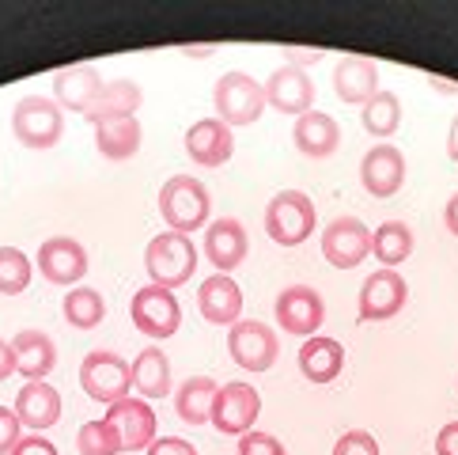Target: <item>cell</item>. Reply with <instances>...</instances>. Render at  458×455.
I'll use <instances>...</instances> for the list:
<instances>
[{
  "mask_svg": "<svg viewBox=\"0 0 458 455\" xmlns=\"http://www.w3.org/2000/svg\"><path fill=\"white\" fill-rule=\"evenodd\" d=\"M208 213H212V198L201 186V178L193 175H171L167 183L159 186V217L167 224V232H198L208 228Z\"/></svg>",
  "mask_w": 458,
  "mask_h": 455,
  "instance_id": "1",
  "label": "cell"
},
{
  "mask_svg": "<svg viewBox=\"0 0 458 455\" xmlns=\"http://www.w3.org/2000/svg\"><path fill=\"white\" fill-rule=\"evenodd\" d=\"M144 270H148L152 285L174 292L198 273V247L182 232H159L144 251Z\"/></svg>",
  "mask_w": 458,
  "mask_h": 455,
  "instance_id": "2",
  "label": "cell"
},
{
  "mask_svg": "<svg viewBox=\"0 0 458 455\" xmlns=\"http://www.w3.org/2000/svg\"><path fill=\"white\" fill-rule=\"evenodd\" d=\"M212 107H216V118L227 125V129H239V125H254L266 110V88L258 84L254 76L247 73H224L212 88Z\"/></svg>",
  "mask_w": 458,
  "mask_h": 455,
  "instance_id": "3",
  "label": "cell"
},
{
  "mask_svg": "<svg viewBox=\"0 0 458 455\" xmlns=\"http://www.w3.org/2000/svg\"><path fill=\"white\" fill-rule=\"evenodd\" d=\"M315 202L303 190H281L266 205V236L281 247H300L315 236Z\"/></svg>",
  "mask_w": 458,
  "mask_h": 455,
  "instance_id": "4",
  "label": "cell"
},
{
  "mask_svg": "<svg viewBox=\"0 0 458 455\" xmlns=\"http://www.w3.org/2000/svg\"><path fill=\"white\" fill-rule=\"evenodd\" d=\"M64 133V114L50 95H27L12 107V137L23 149H54Z\"/></svg>",
  "mask_w": 458,
  "mask_h": 455,
  "instance_id": "5",
  "label": "cell"
},
{
  "mask_svg": "<svg viewBox=\"0 0 458 455\" xmlns=\"http://www.w3.org/2000/svg\"><path fill=\"white\" fill-rule=\"evenodd\" d=\"M80 387H84V395L103 402V406H114L129 399L133 391V372H129V361L110 349H91L84 356V365H80Z\"/></svg>",
  "mask_w": 458,
  "mask_h": 455,
  "instance_id": "6",
  "label": "cell"
},
{
  "mask_svg": "<svg viewBox=\"0 0 458 455\" xmlns=\"http://www.w3.org/2000/svg\"><path fill=\"white\" fill-rule=\"evenodd\" d=\"M129 319H133V327L152 338V341H163L178 334L182 327V304L171 288H159V285H144L133 292V300H129Z\"/></svg>",
  "mask_w": 458,
  "mask_h": 455,
  "instance_id": "7",
  "label": "cell"
},
{
  "mask_svg": "<svg viewBox=\"0 0 458 455\" xmlns=\"http://www.w3.org/2000/svg\"><path fill=\"white\" fill-rule=\"evenodd\" d=\"M227 353L242 372H269L281 356V341H276L273 327L258 319H239L232 331H227Z\"/></svg>",
  "mask_w": 458,
  "mask_h": 455,
  "instance_id": "8",
  "label": "cell"
},
{
  "mask_svg": "<svg viewBox=\"0 0 458 455\" xmlns=\"http://www.w3.org/2000/svg\"><path fill=\"white\" fill-rule=\"evenodd\" d=\"M261 414V395L254 391L250 383H227L212 399V414L208 425L224 433V436H242L254 429V421Z\"/></svg>",
  "mask_w": 458,
  "mask_h": 455,
  "instance_id": "9",
  "label": "cell"
},
{
  "mask_svg": "<svg viewBox=\"0 0 458 455\" xmlns=\"http://www.w3.org/2000/svg\"><path fill=\"white\" fill-rule=\"evenodd\" d=\"M371 254V228L356 217H337L322 228V258L334 270H356Z\"/></svg>",
  "mask_w": 458,
  "mask_h": 455,
  "instance_id": "10",
  "label": "cell"
},
{
  "mask_svg": "<svg viewBox=\"0 0 458 455\" xmlns=\"http://www.w3.org/2000/svg\"><path fill=\"white\" fill-rule=\"evenodd\" d=\"M273 312H276V322H281L284 334H296L303 341L315 338L322 331V322H326V304L318 296V288H310V285L284 288L281 296H276Z\"/></svg>",
  "mask_w": 458,
  "mask_h": 455,
  "instance_id": "11",
  "label": "cell"
},
{
  "mask_svg": "<svg viewBox=\"0 0 458 455\" xmlns=\"http://www.w3.org/2000/svg\"><path fill=\"white\" fill-rule=\"evenodd\" d=\"M409 300V285L398 270H375L371 278L360 285V307H356V322H383L394 319Z\"/></svg>",
  "mask_w": 458,
  "mask_h": 455,
  "instance_id": "12",
  "label": "cell"
},
{
  "mask_svg": "<svg viewBox=\"0 0 458 455\" xmlns=\"http://www.w3.org/2000/svg\"><path fill=\"white\" fill-rule=\"evenodd\" d=\"M106 421L122 436V451H148L156 441V410L140 395L106 406Z\"/></svg>",
  "mask_w": 458,
  "mask_h": 455,
  "instance_id": "13",
  "label": "cell"
},
{
  "mask_svg": "<svg viewBox=\"0 0 458 455\" xmlns=\"http://www.w3.org/2000/svg\"><path fill=\"white\" fill-rule=\"evenodd\" d=\"M38 270L50 285H80L88 273V251L72 236H54L38 247Z\"/></svg>",
  "mask_w": 458,
  "mask_h": 455,
  "instance_id": "14",
  "label": "cell"
},
{
  "mask_svg": "<svg viewBox=\"0 0 458 455\" xmlns=\"http://www.w3.org/2000/svg\"><path fill=\"white\" fill-rule=\"evenodd\" d=\"M360 183L371 198H394L405 183V156L398 144H375L368 149V156L360 159Z\"/></svg>",
  "mask_w": 458,
  "mask_h": 455,
  "instance_id": "15",
  "label": "cell"
},
{
  "mask_svg": "<svg viewBox=\"0 0 458 455\" xmlns=\"http://www.w3.org/2000/svg\"><path fill=\"white\" fill-rule=\"evenodd\" d=\"M205 258L216 273H235L242 262H247V251H250V239H247V228H242L235 217H220L205 228Z\"/></svg>",
  "mask_w": 458,
  "mask_h": 455,
  "instance_id": "16",
  "label": "cell"
},
{
  "mask_svg": "<svg viewBox=\"0 0 458 455\" xmlns=\"http://www.w3.org/2000/svg\"><path fill=\"white\" fill-rule=\"evenodd\" d=\"M266 103L276 110V114H296V118H303V114L315 107V84H310V76L303 69H296V64H281L276 73H269L266 84Z\"/></svg>",
  "mask_w": 458,
  "mask_h": 455,
  "instance_id": "17",
  "label": "cell"
},
{
  "mask_svg": "<svg viewBox=\"0 0 458 455\" xmlns=\"http://www.w3.org/2000/svg\"><path fill=\"white\" fill-rule=\"evenodd\" d=\"M198 312L212 327H235L242 315V288L232 273H212L198 288Z\"/></svg>",
  "mask_w": 458,
  "mask_h": 455,
  "instance_id": "18",
  "label": "cell"
},
{
  "mask_svg": "<svg viewBox=\"0 0 458 455\" xmlns=\"http://www.w3.org/2000/svg\"><path fill=\"white\" fill-rule=\"evenodd\" d=\"M186 152L198 167H224L235 156V137L220 118H201L186 129Z\"/></svg>",
  "mask_w": 458,
  "mask_h": 455,
  "instance_id": "19",
  "label": "cell"
},
{
  "mask_svg": "<svg viewBox=\"0 0 458 455\" xmlns=\"http://www.w3.org/2000/svg\"><path fill=\"white\" fill-rule=\"evenodd\" d=\"M15 417H20V425L35 429V433L57 425L61 421V391L46 380H27L20 387V395H15Z\"/></svg>",
  "mask_w": 458,
  "mask_h": 455,
  "instance_id": "20",
  "label": "cell"
},
{
  "mask_svg": "<svg viewBox=\"0 0 458 455\" xmlns=\"http://www.w3.org/2000/svg\"><path fill=\"white\" fill-rule=\"evenodd\" d=\"M140 103H144L140 84H133L129 76H118V80H106L103 91L95 95V103L88 107L84 118H88L91 125H99V122H118V118H137Z\"/></svg>",
  "mask_w": 458,
  "mask_h": 455,
  "instance_id": "21",
  "label": "cell"
},
{
  "mask_svg": "<svg viewBox=\"0 0 458 455\" xmlns=\"http://www.w3.org/2000/svg\"><path fill=\"white\" fill-rule=\"evenodd\" d=\"M106 80L91 69V64H69L54 76V103L61 110H76V114H88V107L95 103V95L103 91Z\"/></svg>",
  "mask_w": 458,
  "mask_h": 455,
  "instance_id": "22",
  "label": "cell"
},
{
  "mask_svg": "<svg viewBox=\"0 0 458 455\" xmlns=\"http://www.w3.org/2000/svg\"><path fill=\"white\" fill-rule=\"evenodd\" d=\"M334 91L341 103L364 107L379 91V64L368 57H341L334 64Z\"/></svg>",
  "mask_w": 458,
  "mask_h": 455,
  "instance_id": "23",
  "label": "cell"
},
{
  "mask_svg": "<svg viewBox=\"0 0 458 455\" xmlns=\"http://www.w3.org/2000/svg\"><path fill=\"white\" fill-rule=\"evenodd\" d=\"M12 353H15V372H20L23 380H46L57 365L54 338L42 331H20L12 338Z\"/></svg>",
  "mask_w": 458,
  "mask_h": 455,
  "instance_id": "24",
  "label": "cell"
},
{
  "mask_svg": "<svg viewBox=\"0 0 458 455\" xmlns=\"http://www.w3.org/2000/svg\"><path fill=\"white\" fill-rule=\"evenodd\" d=\"M292 141H296V149L310 159H326L337 152L341 144V125L330 118V114L322 110H307L303 118H296V129H292Z\"/></svg>",
  "mask_w": 458,
  "mask_h": 455,
  "instance_id": "25",
  "label": "cell"
},
{
  "mask_svg": "<svg viewBox=\"0 0 458 455\" xmlns=\"http://www.w3.org/2000/svg\"><path fill=\"white\" fill-rule=\"evenodd\" d=\"M341 368H345V349H341L337 338L315 334L300 346V372L310 383H330L341 376Z\"/></svg>",
  "mask_w": 458,
  "mask_h": 455,
  "instance_id": "26",
  "label": "cell"
},
{
  "mask_svg": "<svg viewBox=\"0 0 458 455\" xmlns=\"http://www.w3.org/2000/svg\"><path fill=\"white\" fill-rule=\"evenodd\" d=\"M144 129L137 118H118V122H99L95 125V149L110 164H122V159H133L140 152Z\"/></svg>",
  "mask_w": 458,
  "mask_h": 455,
  "instance_id": "27",
  "label": "cell"
},
{
  "mask_svg": "<svg viewBox=\"0 0 458 455\" xmlns=\"http://www.w3.org/2000/svg\"><path fill=\"white\" fill-rule=\"evenodd\" d=\"M133 372V391L140 399H167L171 395V365H167V353L163 349H140L137 361L129 365Z\"/></svg>",
  "mask_w": 458,
  "mask_h": 455,
  "instance_id": "28",
  "label": "cell"
},
{
  "mask_svg": "<svg viewBox=\"0 0 458 455\" xmlns=\"http://www.w3.org/2000/svg\"><path fill=\"white\" fill-rule=\"evenodd\" d=\"M216 380L208 376H190L178 383L174 391V414L186 421V425H208V414H212V399H216Z\"/></svg>",
  "mask_w": 458,
  "mask_h": 455,
  "instance_id": "29",
  "label": "cell"
},
{
  "mask_svg": "<svg viewBox=\"0 0 458 455\" xmlns=\"http://www.w3.org/2000/svg\"><path fill=\"white\" fill-rule=\"evenodd\" d=\"M413 228L402 220H386L371 232V254L379 258V270H394L413 254Z\"/></svg>",
  "mask_w": 458,
  "mask_h": 455,
  "instance_id": "30",
  "label": "cell"
},
{
  "mask_svg": "<svg viewBox=\"0 0 458 455\" xmlns=\"http://www.w3.org/2000/svg\"><path fill=\"white\" fill-rule=\"evenodd\" d=\"M360 122H364V129L371 137H379V144H383V137H394V129L402 125V99L394 91H375L371 99L364 103V110H360Z\"/></svg>",
  "mask_w": 458,
  "mask_h": 455,
  "instance_id": "31",
  "label": "cell"
},
{
  "mask_svg": "<svg viewBox=\"0 0 458 455\" xmlns=\"http://www.w3.org/2000/svg\"><path fill=\"white\" fill-rule=\"evenodd\" d=\"M61 312H64V319H69V327H76V331H95V327H99V322L106 319V300H103V292L80 285V288L64 292Z\"/></svg>",
  "mask_w": 458,
  "mask_h": 455,
  "instance_id": "32",
  "label": "cell"
},
{
  "mask_svg": "<svg viewBox=\"0 0 458 455\" xmlns=\"http://www.w3.org/2000/svg\"><path fill=\"white\" fill-rule=\"evenodd\" d=\"M76 451L80 455H122V436L106 417L88 421L76 433Z\"/></svg>",
  "mask_w": 458,
  "mask_h": 455,
  "instance_id": "33",
  "label": "cell"
},
{
  "mask_svg": "<svg viewBox=\"0 0 458 455\" xmlns=\"http://www.w3.org/2000/svg\"><path fill=\"white\" fill-rule=\"evenodd\" d=\"M30 258L20 247H0V296H20L30 285Z\"/></svg>",
  "mask_w": 458,
  "mask_h": 455,
  "instance_id": "34",
  "label": "cell"
},
{
  "mask_svg": "<svg viewBox=\"0 0 458 455\" xmlns=\"http://www.w3.org/2000/svg\"><path fill=\"white\" fill-rule=\"evenodd\" d=\"M334 455H383V451H379V441H375L368 429H349V433L337 436Z\"/></svg>",
  "mask_w": 458,
  "mask_h": 455,
  "instance_id": "35",
  "label": "cell"
},
{
  "mask_svg": "<svg viewBox=\"0 0 458 455\" xmlns=\"http://www.w3.org/2000/svg\"><path fill=\"white\" fill-rule=\"evenodd\" d=\"M239 455H284V444L276 441L273 433L250 429V433L239 436Z\"/></svg>",
  "mask_w": 458,
  "mask_h": 455,
  "instance_id": "36",
  "label": "cell"
},
{
  "mask_svg": "<svg viewBox=\"0 0 458 455\" xmlns=\"http://www.w3.org/2000/svg\"><path fill=\"white\" fill-rule=\"evenodd\" d=\"M20 417H15V410H8V406H0V455H12L15 444L23 441V433H20Z\"/></svg>",
  "mask_w": 458,
  "mask_h": 455,
  "instance_id": "37",
  "label": "cell"
},
{
  "mask_svg": "<svg viewBox=\"0 0 458 455\" xmlns=\"http://www.w3.org/2000/svg\"><path fill=\"white\" fill-rule=\"evenodd\" d=\"M144 455H198V448L190 441H182V436H156L152 448Z\"/></svg>",
  "mask_w": 458,
  "mask_h": 455,
  "instance_id": "38",
  "label": "cell"
},
{
  "mask_svg": "<svg viewBox=\"0 0 458 455\" xmlns=\"http://www.w3.org/2000/svg\"><path fill=\"white\" fill-rule=\"evenodd\" d=\"M12 455H61V451L54 448V441H46L42 433H30V436H23V441L15 444Z\"/></svg>",
  "mask_w": 458,
  "mask_h": 455,
  "instance_id": "39",
  "label": "cell"
},
{
  "mask_svg": "<svg viewBox=\"0 0 458 455\" xmlns=\"http://www.w3.org/2000/svg\"><path fill=\"white\" fill-rule=\"evenodd\" d=\"M436 455H458V421H447L436 436Z\"/></svg>",
  "mask_w": 458,
  "mask_h": 455,
  "instance_id": "40",
  "label": "cell"
},
{
  "mask_svg": "<svg viewBox=\"0 0 458 455\" xmlns=\"http://www.w3.org/2000/svg\"><path fill=\"white\" fill-rule=\"evenodd\" d=\"M15 372V353H12V341L0 338V383H4L8 376Z\"/></svg>",
  "mask_w": 458,
  "mask_h": 455,
  "instance_id": "41",
  "label": "cell"
},
{
  "mask_svg": "<svg viewBox=\"0 0 458 455\" xmlns=\"http://www.w3.org/2000/svg\"><path fill=\"white\" fill-rule=\"evenodd\" d=\"M284 57H288V64H296V69H303V64L318 61L322 54H318V50H296V46H284Z\"/></svg>",
  "mask_w": 458,
  "mask_h": 455,
  "instance_id": "42",
  "label": "cell"
},
{
  "mask_svg": "<svg viewBox=\"0 0 458 455\" xmlns=\"http://www.w3.org/2000/svg\"><path fill=\"white\" fill-rule=\"evenodd\" d=\"M444 224H447L451 236H458V193H451L447 205H444Z\"/></svg>",
  "mask_w": 458,
  "mask_h": 455,
  "instance_id": "43",
  "label": "cell"
},
{
  "mask_svg": "<svg viewBox=\"0 0 458 455\" xmlns=\"http://www.w3.org/2000/svg\"><path fill=\"white\" fill-rule=\"evenodd\" d=\"M447 156L458 164V114H454V122H451V133H447Z\"/></svg>",
  "mask_w": 458,
  "mask_h": 455,
  "instance_id": "44",
  "label": "cell"
}]
</instances>
